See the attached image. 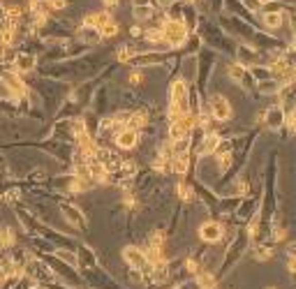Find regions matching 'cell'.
<instances>
[{
	"label": "cell",
	"mask_w": 296,
	"mask_h": 289,
	"mask_svg": "<svg viewBox=\"0 0 296 289\" xmlns=\"http://www.w3.org/2000/svg\"><path fill=\"white\" fill-rule=\"evenodd\" d=\"M206 107H208V113H211V118L215 123H227L231 118V104H229V100H227L222 93L208 95Z\"/></svg>",
	"instance_id": "cell-9"
},
{
	"label": "cell",
	"mask_w": 296,
	"mask_h": 289,
	"mask_svg": "<svg viewBox=\"0 0 296 289\" xmlns=\"http://www.w3.org/2000/svg\"><path fill=\"white\" fill-rule=\"evenodd\" d=\"M35 67H37V58L32 56V53H28V51L16 53V58H14V70H16L18 74H28V72H32Z\"/></svg>",
	"instance_id": "cell-21"
},
{
	"label": "cell",
	"mask_w": 296,
	"mask_h": 289,
	"mask_svg": "<svg viewBox=\"0 0 296 289\" xmlns=\"http://www.w3.org/2000/svg\"><path fill=\"white\" fill-rule=\"evenodd\" d=\"M215 63H217V53L208 47H201V51L197 53V61H194V88L199 90L201 98H206L208 93V84H211Z\"/></svg>",
	"instance_id": "cell-3"
},
{
	"label": "cell",
	"mask_w": 296,
	"mask_h": 289,
	"mask_svg": "<svg viewBox=\"0 0 296 289\" xmlns=\"http://www.w3.org/2000/svg\"><path fill=\"white\" fill-rule=\"evenodd\" d=\"M285 121H287V113L280 104H271L262 116L264 127H268V130H273V132H280L282 127H285Z\"/></svg>",
	"instance_id": "cell-14"
},
{
	"label": "cell",
	"mask_w": 296,
	"mask_h": 289,
	"mask_svg": "<svg viewBox=\"0 0 296 289\" xmlns=\"http://www.w3.org/2000/svg\"><path fill=\"white\" fill-rule=\"evenodd\" d=\"M227 76H229L231 81H236V84L240 86V81L245 79V76H248V67H243L240 65V63H229V65H227Z\"/></svg>",
	"instance_id": "cell-29"
},
{
	"label": "cell",
	"mask_w": 296,
	"mask_h": 289,
	"mask_svg": "<svg viewBox=\"0 0 296 289\" xmlns=\"http://www.w3.org/2000/svg\"><path fill=\"white\" fill-rule=\"evenodd\" d=\"M143 81H146V72L139 70V67H132V70H130V74H127L130 88H139V86H141Z\"/></svg>",
	"instance_id": "cell-35"
},
{
	"label": "cell",
	"mask_w": 296,
	"mask_h": 289,
	"mask_svg": "<svg viewBox=\"0 0 296 289\" xmlns=\"http://www.w3.org/2000/svg\"><path fill=\"white\" fill-rule=\"evenodd\" d=\"M102 3H104V7H106V10H114V7H118V3H120V0H102Z\"/></svg>",
	"instance_id": "cell-41"
},
{
	"label": "cell",
	"mask_w": 296,
	"mask_h": 289,
	"mask_svg": "<svg viewBox=\"0 0 296 289\" xmlns=\"http://www.w3.org/2000/svg\"><path fill=\"white\" fill-rule=\"evenodd\" d=\"M236 63H240L243 67H254V65H262L264 61V51H259L257 47L252 44H243L238 42V49H236Z\"/></svg>",
	"instance_id": "cell-13"
},
{
	"label": "cell",
	"mask_w": 296,
	"mask_h": 289,
	"mask_svg": "<svg viewBox=\"0 0 296 289\" xmlns=\"http://www.w3.org/2000/svg\"><path fill=\"white\" fill-rule=\"evenodd\" d=\"M5 282H7V275H5V273H3V268H0V287H3Z\"/></svg>",
	"instance_id": "cell-43"
},
{
	"label": "cell",
	"mask_w": 296,
	"mask_h": 289,
	"mask_svg": "<svg viewBox=\"0 0 296 289\" xmlns=\"http://www.w3.org/2000/svg\"><path fill=\"white\" fill-rule=\"evenodd\" d=\"M46 7H49V12H60L67 7V0H44Z\"/></svg>",
	"instance_id": "cell-38"
},
{
	"label": "cell",
	"mask_w": 296,
	"mask_h": 289,
	"mask_svg": "<svg viewBox=\"0 0 296 289\" xmlns=\"http://www.w3.org/2000/svg\"><path fill=\"white\" fill-rule=\"evenodd\" d=\"M162 33H164V44L171 51L183 49V44L188 42V37H190V30L185 28V24L183 21H176V19H166L164 24H162Z\"/></svg>",
	"instance_id": "cell-6"
},
{
	"label": "cell",
	"mask_w": 296,
	"mask_h": 289,
	"mask_svg": "<svg viewBox=\"0 0 296 289\" xmlns=\"http://www.w3.org/2000/svg\"><path fill=\"white\" fill-rule=\"evenodd\" d=\"M220 141H222V134H220L217 130L203 132L201 139H199L197 146H194V155H197V158H211V155L217 150Z\"/></svg>",
	"instance_id": "cell-12"
},
{
	"label": "cell",
	"mask_w": 296,
	"mask_h": 289,
	"mask_svg": "<svg viewBox=\"0 0 296 289\" xmlns=\"http://www.w3.org/2000/svg\"><path fill=\"white\" fill-rule=\"evenodd\" d=\"M81 107H79L77 102H72V100H65L63 107L55 111V123H63V121H72V118H79L81 116Z\"/></svg>",
	"instance_id": "cell-20"
},
{
	"label": "cell",
	"mask_w": 296,
	"mask_h": 289,
	"mask_svg": "<svg viewBox=\"0 0 296 289\" xmlns=\"http://www.w3.org/2000/svg\"><path fill=\"white\" fill-rule=\"evenodd\" d=\"M287 257H296V241H291L287 245Z\"/></svg>",
	"instance_id": "cell-40"
},
{
	"label": "cell",
	"mask_w": 296,
	"mask_h": 289,
	"mask_svg": "<svg viewBox=\"0 0 296 289\" xmlns=\"http://www.w3.org/2000/svg\"><path fill=\"white\" fill-rule=\"evenodd\" d=\"M225 236H227V229H225V224L217 222V220L211 218L199 224V238H201V243H206V245H215V243H220Z\"/></svg>",
	"instance_id": "cell-10"
},
{
	"label": "cell",
	"mask_w": 296,
	"mask_h": 289,
	"mask_svg": "<svg viewBox=\"0 0 296 289\" xmlns=\"http://www.w3.org/2000/svg\"><path fill=\"white\" fill-rule=\"evenodd\" d=\"M74 35H77V40L81 44H86V47H97V44L102 42V35L97 28H86V26H81Z\"/></svg>",
	"instance_id": "cell-24"
},
{
	"label": "cell",
	"mask_w": 296,
	"mask_h": 289,
	"mask_svg": "<svg viewBox=\"0 0 296 289\" xmlns=\"http://www.w3.org/2000/svg\"><path fill=\"white\" fill-rule=\"evenodd\" d=\"M171 3H176V0H157V5H160L162 10H164V7H169Z\"/></svg>",
	"instance_id": "cell-42"
},
{
	"label": "cell",
	"mask_w": 296,
	"mask_h": 289,
	"mask_svg": "<svg viewBox=\"0 0 296 289\" xmlns=\"http://www.w3.org/2000/svg\"><path fill=\"white\" fill-rule=\"evenodd\" d=\"M285 130L289 132V137H296V111H294V113H287Z\"/></svg>",
	"instance_id": "cell-37"
},
{
	"label": "cell",
	"mask_w": 296,
	"mask_h": 289,
	"mask_svg": "<svg viewBox=\"0 0 296 289\" xmlns=\"http://www.w3.org/2000/svg\"><path fill=\"white\" fill-rule=\"evenodd\" d=\"M130 37H132V40H141L143 37V28H141V26H132V28H130Z\"/></svg>",
	"instance_id": "cell-39"
},
{
	"label": "cell",
	"mask_w": 296,
	"mask_h": 289,
	"mask_svg": "<svg viewBox=\"0 0 296 289\" xmlns=\"http://www.w3.org/2000/svg\"><path fill=\"white\" fill-rule=\"evenodd\" d=\"M176 195H178V201L180 204H197V192H194V185L192 183H188L183 178V181L176 183Z\"/></svg>",
	"instance_id": "cell-22"
},
{
	"label": "cell",
	"mask_w": 296,
	"mask_h": 289,
	"mask_svg": "<svg viewBox=\"0 0 296 289\" xmlns=\"http://www.w3.org/2000/svg\"><path fill=\"white\" fill-rule=\"evenodd\" d=\"M109 21H114V16H111L109 10H104V12H86V14H83V19H81V26L100 30L102 26L109 24Z\"/></svg>",
	"instance_id": "cell-16"
},
{
	"label": "cell",
	"mask_w": 296,
	"mask_h": 289,
	"mask_svg": "<svg viewBox=\"0 0 296 289\" xmlns=\"http://www.w3.org/2000/svg\"><path fill=\"white\" fill-rule=\"evenodd\" d=\"M278 104L285 109V113L296 111V81H285L278 90Z\"/></svg>",
	"instance_id": "cell-15"
},
{
	"label": "cell",
	"mask_w": 296,
	"mask_h": 289,
	"mask_svg": "<svg viewBox=\"0 0 296 289\" xmlns=\"http://www.w3.org/2000/svg\"><path fill=\"white\" fill-rule=\"evenodd\" d=\"M280 86L282 84L278 79H266V81H262V84H257V90H259V95H278Z\"/></svg>",
	"instance_id": "cell-32"
},
{
	"label": "cell",
	"mask_w": 296,
	"mask_h": 289,
	"mask_svg": "<svg viewBox=\"0 0 296 289\" xmlns=\"http://www.w3.org/2000/svg\"><path fill=\"white\" fill-rule=\"evenodd\" d=\"M245 5V10L252 12V14H262V0H240Z\"/></svg>",
	"instance_id": "cell-36"
},
{
	"label": "cell",
	"mask_w": 296,
	"mask_h": 289,
	"mask_svg": "<svg viewBox=\"0 0 296 289\" xmlns=\"http://www.w3.org/2000/svg\"><path fill=\"white\" fill-rule=\"evenodd\" d=\"M194 284H197L199 289H217V278L215 273H211L208 268H201L197 275H192Z\"/></svg>",
	"instance_id": "cell-26"
},
{
	"label": "cell",
	"mask_w": 296,
	"mask_h": 289,
	"mask_svg": "<svg viewBox=\"0 0 296 289\" xmlns=\"http://www.w3.org/2000/svg\"><path fill=\"white\" fill-rule=\"evenodd\" d=\"M53 255L58 257L60 261H65L67 266H74V268H79V259H77V252H74V250H65V247H58Z\"/></svg>",
	"instance_id": "cell-33"
},
{
	"label": "cell",
	"mask_w": 296,
	"mask_h": 289,
	"mask_svg": "<svg viewBox=\"0 0 296 289\" xmlns=\"http://www.w3.org/2000/svg\"><path fill=\"white\" fill-rule=\"evenodd\" d=\"M273 250H275V245L273 243H254V245H250V255H252L254 261H268L273 257Z\"/></svg>",
	"instance_id": "cell-25"
},
{
	"label": "cell",
	"mask_w": 296,
	"mask_h": 289,
	"mask_svg": "<svg viewBox=\"0 0 296 289\" xmlns=\"http://www.w3.org/2000/svg\"><path fill=\"white\" fill-rule=\"evenodd\" d=\"M16 245V234H14L12 227H0V250L3 247H14Z\"/></svg>",
	"instance_id": "cell-30"
},
{
	"label": "cell",
	"mask_w": 296,
	"mask_h": 289,
	"mask_svg": "<svg viewBox=\"0 0 296 289\" xmlns=\"http://www.w3.org/2000/svg\"><path fill=\"white\" fill-rule=\"evenodd\" d=\"M139 139H141V134L134 130H120L118 134H116L114 144L118 146L120 150H134L139 146Z\"/></svg>",
	"instance_id": "cell-17"
},
{
	"label": "cell",
	"mask_w": 296,
	"mask_h": 289,
	"mask_svg": "<svg viewBox=\"0 0 296 289\" xmlns=\"http://www.w3.org/2000/svg\"><path fill=\"white\" fill-rule=\"evenodd\" d=\"M77 259H79V268H92V266H97V255L95 250H92L90 245H86V243H79L77 247Z\"/></svg>",
	"instance_id": "cell-18"
},
{
	"label": "cell",
	"mask_w": 296,
	"mask_h": 289,
	"mask_svg": "<svg viewBox=\"0 0 296 289\" xmlns=\"http://www.w3.org/2000/svg\"><path fill=\"white\" fill-rule=\"evenodd\" d=\"M268 289H275V287H268Z\"/></svg>",
	"instance_id": "cell-45"
},
{
	"label": "cell",
	"mask_w": 296,
	"mask_h": 289,
	"mask_svg": "<svg viewBox=\"0 0 296 289\" xmlns=\"http://www.w3.org/2000/svg\"><path fill=\"white\" fill-rule=\"evenodd\" d=\"M141 51V49H137L134 44H130V42H125V44H120L118 49H116V63H132V58L137 56V53Z\"/></svg>",
	"instance_id": "cell-28"
},
{
	"label": "cell",
	"mask_w": 296,
	"mask_h": 289,
	"mask_svg": "<svg viewBox=\"0 0 296 289\" xmlns=\"http://www.w3.org/2000/svg\"><path fill=\"white\" fill-rule=\"evenodd\" d=\"M201 47H203L201 37H199L197 33H190L188 42L183 44V49H178V53H180V56H197V53L201 51Z\"/></svg>",
	"instance_id": "cell-27"
},
{
	"label": "cell",
	"mask_w": 296,
	"mask_h": 289,
	"mask_svg": "<svg viewBox=\"0 0 296 289\" xmlns=\"http://www.w3.org/2000/svg\"><path fill=\"white\" fill-rule=\"evenodd\" d=\"M118 33H120V26H118V21H109V24H104L100 28V35H102V42L104 40H114V37H118Z\"/></svg>",
	"instance_id": "cell-34"
},
{
	"label": "cell",
	"mask_w": 296,
	"mask_h": 289,
	"mask_svg": "<svg viewBox=\"0 0 296 289\" xmlns=\"http://www.w3.org/2000/svg\"><path fill=\"white\" fill-rule=\"evenodd\" d=\"M120 257H123V261H125L127 268L141 271V273L151 266V264H148L146 252H143V247H139V245H125L123 250H120Z\"/></svg>",
	"instance_id": "cell-11"
},
{
	"label": "cell",
	"mask_w": 296,
	"mask_h": 289,
	"mask_svg": "<svg viewBox=\"0 0 296 289\" xmlns=\"http://www.w3.org/2000/svg\"><path fill=\"white\" fill-rule=\"evenodd\" d=\"M0 81H3V86L9 90L12 102H21L23 98L30 95V88L26 86V81L21 79V74H18L16 70H5L3 74H0Z\"/></svg>",
	"instance_id": "cell-7"
},
{
	"label": "cell",
	"mask_w": 296,
	"mask_h": 289,
	"mask_svg": "<svg viewBox=\"0 0 296 289\" xmlns=\"http://www.w3.org/2000/svg\"><path fill=\"white\" fill-rule=\"evenodd\" d=\"M185 3H188V5H197L199 0H185Z\"/></svg>",
	"instance_id": "cell-44"
},
{
	"label": "cell",
	"mask_w": 296,
	"mask_h": 289,
	"mask_svg": "<svg viewBox=\"0 0 296 289\" xmlns=\"http://www.w3.org/2000/svg\"><path fill=\"white\" fill-rule=\"evenodd\" d=\"M250 245H252V243H250L248 229H245V227H238V229L234 232V238H231L229 245H227L225 255H222L220 268H217V273H215L217 282H220V278H227V275H229L231 271L236 268V264H238V261L243 259L245 255H248Z\"/></svg>",
	"instance_id": "cell-2"
},
{
	"label": "cell",
	"mask_w": 296,
	"mask_h": 289,
	"mask_svg": "<svg viewBox=\"0 0 296 289\" xmlns=\"http://www.w3.org/2000/svg\"><path fill=\"white\" fill-rule=\"evenodd\" d=\"M248 72H250V76H252L257 84H262V81H266V79H273L271 76V70H268V65H254V67H248Z\"/></svg>",
	"instance_id": "cell-31"
},
{
	"label": "cell",
	"mask_w": 296,
	"mask_h": 289,
	"mask_svg": "<svg viewBox=\"0 0 296 289\" xmlns=\"http://www.w3.org/2000/svg\"><path fill=\"white\" fill-rule=\"evenodd\" d=\"M259 21L266 30H280L282 24H285V12H262Z\"/></svg>",
	"instance_id": "cell-23"
},
{
	"label": "cell",
	"mask_w": 296,
	"mask_h": 289,
	"mask_svg": "<svg viewBox=\"0 0 296 289\" xmlns=\"http://www.w3.org/2000/svg\"><path fill=\"white\" fill-rule=\"evenodd\" d=\"M278 153L268 155L262 178V201H259V220L271 224L278 218Z\"/></svg>",
	"instance_id": "cell-1"
},
{
	"label": "cell",
	"mask_w": 296,
	"mask_h": 289,
	"mask_svg": "<svg viewBox=\"0 0 296 289\" xmlns=\"http://www.w3.org/2000/svg\"><path fill=\"white\" fill-rule=\"evenodd\" d=\"M190 167H192V153H176L171 160V174L176 176H188Z\"/></svg>",
	"instance_id": "cell-19"
},
{
	"label": "cell",
	"mask_w": 296,
	"mask_h": 289,
	"mask_svg": "<svg viewBox=\"0 0 296 289\" xmlns=\"http://www.w3.org/2000/svg\"><path fill=\"white\" fill-rule=\"evenodd\" d=\"M217 26L222 28V33H227L229 37H238L243 44H252L254 42V35H257V28H252L250 24L240 21L238 16H231V14H220L217 16Z\"/></svg>",
	"instance_id": "cell-4"
},
{
	"label": "cell",
	"mask_w": 296,
	"mask_h": 289,
	"mask_svg": "<svg viewBox=\"0 0 296 289\" xmlns=\"http://www.w3.org/2000/svg\"><path fill=\"white\" fill-rule=\"evenodd\" d=\"M23 275H26V278H30V280H35V282H40V284L58 282V275L53 273V268L46 264V259L42 255L30 257V259H28L26 268H23Z\"/></svg>",
	"instance_id": "cell-5"
},
{
	"label": "cell",
	"mask_w": 296,
	"mask_h": 289,
	"mask_svg": "<svg viewBox=\"0 0 296 289\" xmlns=\"http://www.w3.org/2000/svg\"><path fill=\"white\" fill-rule=\"evenodd\" d=\"M58 208H60V213H63V218L67 220L69 224H72L77 232H81V234H88V218H86V213H83L81 208H79L77 204H72V201H58Z\"/></svg>",
	"instance_id": "cell-8"
}]
</instances>
